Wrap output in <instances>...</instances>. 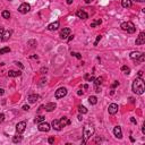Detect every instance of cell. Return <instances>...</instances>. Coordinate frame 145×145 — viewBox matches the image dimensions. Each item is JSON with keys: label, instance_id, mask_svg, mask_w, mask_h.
<instances>
[{"label": "cell", "instance_id": "6da1fadb", "mask_svg": "<svg viewBox=\"0 0 145 145\" xmlns=\"http://www.w3.org/2000/svg\"><path fill=\"white\" fill-rule=\"evenodd\" d=\"M132 88H133V92L137 95H142L143 93H144L145 85H144V81L142 79V77H137V78L134 79Z\"/></svg>", "mask_w": 145, "mask_h": 145}, {"label": "cell", "instance_id": "7a4b0ae2", "mask_svg": "<svg viewBox=\"0 0 145 145\" xmlns=\"http://www.w3.org/2000/svg\"><path fill=\"white\" fill-rule=\"evenodd\" d=\"M94 127L93 125H85L84 127V129H83V144H86L87 143V141L91 138V136H93L94 135Z\"/></svg>", "mask_w": 145, "mask_h": 145}, {"label": "cell", "instance_id": "3957f363", "mask_svg": "<svg viewBox=\"0 0 145 145\" xmlns=\"http://www.w3.org/2000/svg\"><path fill=\"white\" fill-rule=\"evenodd\" d=\"M120 27H121L122 31L127 32L129 34H133V33H135V31H136V27L134 25V23H132V22H124V23H121Z\"/></svg>", "mask_w": 145, "mask_h": 145}, {"label": "cell", "instance_id": "277c9868", "mask_svg": "<svg viewBox=\"0 0 145 145\" xmlns=\"http://www.w3.org/2000/svg\"><path fill=\"white\" fill-rule=\"evenodd\" d=\"M67 95V88L66 87H60L58 88L57 91H56V93H55V96H56V99H61L63 96H66Z\"/></svg>", "mask_w": 145, "mask_h": 145}, {"label": "cell", "instance_id": "5b68a950", "mask_svg": "<svg viewBox=\"0 0 145 145\" xmlns=\"http://www.w3.org/2000/svg\"><path fill=\"white\" fill-rule=\"evenodd\" d=\"M50 125L48 124V122H45V121H43V122H40L39 124V127L38 129L40 130V132H43V133H48L49 130H50Z\"/></svg>", "mask_w": 145, "mask_h": 145}, {"label": "cell", "instance_id": "8992f818", "mask_svg": "<svg viewBox=\"0 0 145 145\" xmlns=\"http://www.w3.org/2000/svg\"><path fill=\"white\" fill-rule=\"evenodd\" d=\"M31 10V6L27 4V2H24V4H22L20 6H19L18 8V12L19 13H22V14H26V13H28Z\"/></svg>", "mask_w": 145, "mask_h": 145}, {"label": "cell", "instance_id": "52a82bcc", "mask_svg": "<svg viewBox=\"0 0 145 145\" xmlns=\"http://www.w3.org/2000/svg\"><path fill=\"white\" fill-rule=\"evenodd\" d=\"M25 128H26V122L25 121H20V122H18L16 125V132L18 134H22V133H24Z\"/></svg>", "mask_w": 145, "mask_h": 145}, {"label": "cell", "instance_id": "ba28073f", "mask_svg": "<svg viewBox=\"0 0 145 145\" xmlns=\"http://www.w3.org/2000/svg\"><path fill=\"white\" fill-rule=\"evenodd\" d=\"M135 43H136V45H141V44L145 43V33L144 32H141V33H139V35L137 36Z\"/></svg>", "mask_w": 145, "mask_h": 145}, {"label": "cell", "instance_id": "9c48e42d", "mask_svg": "<svg viewBox=\"0 0 145 145\" xmlns=\"http://www.w3.org/2000/svg\"><path fill=\"white\" fill-rule=\"evenodd\" d=\"M118 104H116V103H111L109 108H108V111H109V114H116L118 112Z\"/></svg>", "mask_w": 145, "mask_h": 145}, {"label": "cell", "instance_id": "30bf717a", "mask_svg": "<svg viewBox=\"0 0 145 145\" xmlns=\"http://www.w3.org/2000/svg\"><path fill=\"white\" fill-rule=\"evenodd\" d=\"M70 28L69 27H65L63 30H61V32H60V38L63 39V40H66L67 39V36H69L70 34Z\"/></svg>", "mask_w": 145, "mask_h": 145}, {"label": "cell", "instance_id": "8fae6325", "mask_svg": "<svg viewBox=\"0 0 145 145\" xmlns=\"http://www.w3.org/2000/svg\"><path fill=\"white\" fill-rule=\"evenodd\" d=\"M114 136L117 137V138H122V132H121V127L120 126H116L114 128Z\"/></svg>", "mask_w": 145, "mask_h": 145}, {"label": "cell", "instance_id": "7c38bea8", "mask_svg": "<svg viewBox=\"0 0 145 145\" xmlns=\"http://www.w3.org/2000/svg\"><path fill=\"white\" fill-rule=\"evenodd\" d=\"M59 26H60V23H59L58 20H56V22H53V23L49 24L47 28H48L49 31H56V30H58V28H59Z\"/></svg>", "mask_w": 145, "mask_h": 145}, {"label": "cell", "instance_id": "4fadbf2b", "mask_svg": "<svg viewBox=\"0 0 145 145\" xmlns=\"http://www.w3.org/2000/svg\"><path fill=\"white\" fill-rule=\"evenodd\" d=\"M52 128L55 129V130H61L63 129V126H61V124H60V121L57 119H55V120H52Z\"/></svg>", "mask_w": 145, "mask_h": 145}, {"label": "cell", "instance_id": "5bb4252c", "mask_svg": "<svg viewBox=\"0 0 145 145\" xmlns=\"http://www.w3.org/2000/svg\"><path fill=\"white\" fill-rule=\"evenodd\" d=\"M76 16L81 19H87L88 18V14L86 13V12H84V10H78V12L76 13Z\"/></svg>", "mask_w": 145, "mask_h": 145}, {"label": "cell", "instance_id": "9a60e30c", "mask_svg": "<svg viewBox=\"0 0 145 145\" xmlns=\"http://www.w3.org/2000/svg\"><path fill=\"white\" fill-rule=\"evenodd\" d=\"M56 108H57V104H56L55 102H50V103H48V104L45 106V111H47V112H51V111H53Z\"/></svg>", "mask_w": 145, "mask_h": 145}, {"label": "cell", "instance_id": "2e32d148", "mask_svg": "<svg viewBox=\"0 0 145 145\" xmlns=\"http://www.w3.org/2000/svg\"><path fill=\"white\" fill-rule=\"evenodd\" d=\"M141 52H138V51H133L132 53L129 55V57H130V59H133V60H135V63H137V60L139 59V57H141Z\"/></svg>", "mask_w": 145, "mask_h": 145}, {"label": "cell", "instance_id": "e0dca14e", "mask_svg": "<svg viewBox=\"0 0 145 145\" xmlns=\"http://www.w3.org/2000/svg\"><path fill=\"white\" fill-rule=\"evenodd\" d=\"M39 99H40V96H39L38 94H32V95H30V96H28V99H27V100H28V102H30V103H35Z\"/></svg>", "mask_w": 145, "mask_h": 145}, {"label": "cell", "instance_id": "ac0fdd59", "mask_svg": "<svg viewBox=\"0 0 145 145\" xmlns=\"http://www.w3.org/2000/svg\"><path fill=\"white\" fill-rule=\"evenodd\" d=\"M59 121H60V124H61L63 127H66V126H68V125H70V120L68 119L67 117H63Z\"/></svg>", "mask_w": 145, "mask_h": 145}, {"label": "cell", "instance_id": "d6986e66", "mask_svg": "<svg viewBox=\"0 0 145 145\" xmlns=\"http://www.w3.org/2000/svg\"><path fill=\"white\" fill-rule=\"evenodd\" d=\"M121 6L124 8H130L132 7V0H121Z\"/></svg>", "mask_w": 145, "mask_h": 145}, {"label": "cell", "instance_id": "ffe728a7", "mask_svg": "<svg viewBox=\"0 0 145 145\" xmlns=\"http://www.w3.org/2000/svg\"><path fill=\"white\" fill-rule=\"evenodd\" d=\"M20 71H15V70H10V71H8V76L9 77H18L20 76Z\"/></svg>", "mask_w": 145, "mask_h": 145}, {"label": "cell", "instance_id": "44dd1931", "mask_svg": "<svg viewBox=\"0 0 145 145\" xmlns=\"http://www.w3.org/2000/svg\"><path fill=\"white\" fill-rule=\"evenodd\" d=\"M10 35H12V32H10V31H5V32H4V34H2V36H4V38L1 39V40L7 41L8 39L10 38Z\"/></svg>", "mask_w": 145, "mask_h": 145}, {"label": "cell", "instance_id": "7402d4cb", "mask_svg": "<svg viewBox=\"0 0 145 145\" xmlns=\"http://www.w3.org/2000/svg\"><path fill=\"white\" fill-rule=\"evenodd\" d=\"M43 121H45V117H43V116H38V117L34 119V122H35V124H40V122H43Z\"/></svg>", "mask_w": 145, "mask_h": 145}, {"label": "cell", "instance_id": "603a6c76", "mask_svg": "<svg viewBox=\"0 0 145 145\" xmlns=\"http://www.w3.org/2000/svg\"><path fill=\"white\" fill-rule=\"evenodd\" d=\"M88 102L91 103V104H96L98 103V99H96V96H94V95H92V96H90L88 98Z\"/></svg>", "mask_w": 145, "mask_h": 145}, {"label": "cell", "instance_id": "cb8c5ba5", "mask_svg": "<svg viewBox=\"0 0 145 145\" xmlns=\"http://www.w3.org/2000/svg\"><path fill=\"white\" fill-rule=\"evenodd\" d=\"M121 71H122L125 75H129V74H130V68L127 67V66H122V67H121Z\"/></svg>", "mask_w": 145, "mask_h": 145}, {"label": "cell", "instance_id": "d4e9b609", "mask_svg": "<svg viewBox=\"0 0 145 145\" xmlns=\"http://www.w3.org/2000/svg\"><path fill=\"white\" fill-rule=\"evenodd\" d=\"M102 82H103V77H98L96 79H94V85L100 86V85L102 84Z\"/></svg>", "mask_w": 145, "mask_h": 145}, {"label": "cell", "instance_id": "484cf974", "mask_svg": "<svg viewBox=\"0 0 145 145\" xmlns=\"http://www.w3.org/2000/svg\"><path fill=\"white\" fill-rule=\"evenodd\" d=\"M1 16H2L4 18H6V19H9V18H10V13H9L8 10H4V12L1 13Z\"/></svg>", "mask_w": 145, "mask_h": 145}, {"label": "cell", "instance_id": "4316f807", "mask_svg": "<svg viewBox=\"0 0 145 145\" xmlns=\"http://www.w3.org/2000/svg\"><path fill=\"white\" fill-rule=\"evenodd\" d=\"M84 78H85L86 81H88V82H94V79H95L93 76H92V75H88V74H85V75H84Z\"/></svg>", "mask_w": 145, "mask_h": 145}, {"label": "cell", "instance_id": "83f0119b", "mask_svg": "<svg viewBox=\"0 0 145 145\" xmlns=\"http://www.w3.org/2000/svg\"><path fill=\"white\" fill-rule=\"evenodd\" d=\"M20 141H22V136H20V134H18V135H16V136H14L13 137L14 143H19Z\"/></svg>", "mask_w": 145, "mask_h": 145}, {"label": "cell", "instance_id": "f1b7e54d", "mask_svg": "<svg viewBox=\"0 0 145 145\" xmlns=\"http://www.w3.org/2000/svg\"><path fill=\"white\" fill-rule=\"evenodd\" d=\"M78 111L81 114H87V109L84 107V106H78Z\"/></svg>", "mask_w": 145, "mask_h": 145}, {"label": "cell", "instance_id": "f546056e", "mask_svg": "<svg viewBox=\"0 0 145 145\" xmlns=\"http://www.w3.org/2000/svg\"><path fill=\"white\" fill-rule=\"evenodd\" d=\"M8 52H10V48L6 47V48H2L0 50V55H5V53H8Z\"/></svg>", "mask_w": 145, "mask_h": 145}, {"label": "cell", "instance_id": "4dcf8cb0", "mask_svg": "<svg viewBox=\"0 0 145 145\" xmlns=\"http://www.w3.org/2000/svg\"><path fill=\"white\" fill-rule=\"evenodd\" d=\"M27 44H28L30 47H32V48H34V47H36V41H35V40H28V41H27Z\"/></svg>", "mask_w": 145, "mask_h": 145}, {"label": "cell", "instance_id": "1f68e13d", "mask_svg": "<svg viewBox=\"0 0 145 145\" xmlns=\"http://www.w3.org/2000/svg\"><path fill=\"white\" fill-rule=\"evenodd\" d=\"M101 23H102L101 19H98V20H95L94 23H92V24H91V27H96L98 25H101Z\"/></svg>", "mask_w": 145, "mask_h": 145}, {"label": "cell", "instance_id": "d6a6232c", "mask_svg": "<svg viewBox=\"0 0 145 145\" xmlns=\"http://www.w3.org/2000/svg\"><path fill=\"white\" fill-rule=\"evenodd\" d=\"M70 55H71V56H74V57H76L77 59H82V56H81V53H78V52H71Z\"/></svg>", "mask_w": 145, "mask_h": 145}, {"label": "cell", "instance_id": "836d02e7", "mask_svg": "<svg viewBox=\"0 0 145 145\" xmlns=\"http://www.w3.org/2000/svg\"><path fill=\"white\" fill-rule=\"evenodd\" d=\"M101 39H102L101 35H98V36H96V40H95V42H94V45H98V43L100 42V40H101Z\"/></svg>", "mask_w": 145, "mask_h": 145}, {"label": "cell", "instance_id": "e575fe53", "mask_svg": "<svg viewBox=\"0 0 145 145\" xmlns=\"http://www.w3.org/2000/svg\"><path fill=\"white\" fill-rule=\"evenodd\" d=\"M4 32H5L4 27H1V26H0V40L2 39V34H4Z\"/></svg>", "mask_w": 145, "mask_h": 145}, {"label": "cell", "instance_id": "d590c367", "mask_svg": "<svg viewBox=\"0 0 145 145\" xmlns=\"http://www.w3.org/2000/svg\"><path fill=\"white\" fill-rule=\"evenodd\" d=\"M118 85H119V82H117V81H114V84H112V85H111V87H112V88H114V87H117Z\"/></svg>", "mask_w": 145, "mask_h": 145}, {"label": "cell", "instance_id": "8d00e7d4", "mask_svg": "<svg viewBox=\"0 0 145 145\" xmlns=\"http://www.w3.org/2000/svg\"><path fill=\"white\" fill-rule=\"evenodd\" d=\"M4 120H5V114H0V124H1Z\"/></svg>", "mask_w": 145, "mask_h": 145}, {"label": "cell", "instance_id": "74e56055", "mask_svg": "<svg viewBox=\"0 0 145 145\" xmlns=\"http://www.w3.org/2000/svg\"><path fill=\"white\" fill-rule=\"evenodd\" d=\"M16 65H17V66H18L19 68H20V69H23V68H24V66H23V65H22V63H18V61H16Z\"/></svg>", "mask_w": 145, "mask_h": 145}, {"label": "cell", "instance_id": "f35d334b", "mask_svg": "<svg viewBox=\"0 0 145 145\" xmlns=\"http://www.w3.org/2000/svg\"><path fill=\"white\" fill-rule=\"evenodd\" d=\"M95 92H96V93H100V92H101V87L95 85Z\"/></svg>", "mask_w": 145, "mask_h": 145}, {"label": "cell", "instance_id": "ab89813d", "mask_svg": "<svg viewBox=\"0 0 145 145\" xmlns=\"http://www.w3.org/2000/svg\"><path fill=\"white\" fill-rule=\"evenodd\" d=\"M48 142H49L50 144H52V143H55V137H50V138L48 139Z\"/></svg>", "mask_w": 145, "mask_h": 145}, {"label": "cell", "instance_id": "60d3db41", "mask_svg": "<svg viewBox=\"0 0 145 145\" xmlns=\"http://www.w3.org/2000/svg\"><path fill=\"white\" fill-rule=\"evenodd\" d=\"M47 71H48V68H42L41 69V74H47Z\"/></svg>", "mask_w": 145, "mask_h": 145}, {"label": "cell", "instance_id": "b9f144b4", "mask_svg": "<svg viewBox=\"0 0 145 145\" xmlns=\"http://www.w3.org/2000/svg\"><path fill=\"white\" fill-rule=\"evenodd\" d=\"M130 121H132L133 124H137V120L135 119V118H134V117H132V118H130Z\"/></svg>", "mask_w": 145, "mask_h": 145}, {"label": "cell", "instance_id": "7bdbcfd3", "mask_svg": "<svg viewBox=\"0 0 145 145\" xmlns=\"http://www.w3.org/2000/svg\"><path fill=\"white\" fill-rule=\"evenodd\" d=\"M23 110L27 111V110H30V107H28V106H23Z\"/></svg>", "mask_w": 145, "mask_h": 145}, {"label": "cell", "instance_id": "ee69618b", "mask_svg": "<svg viewBox=\"0 0 145 145\" xmlns=\"http://www.w3.org/2000/svg\"><path fill=\"white\" fill-rule=\"evenodd\" d=\"M4 93H5V90H4V88H0V96L4 95Z\"/></svg>", "mask_w": 145, "mask_h": 145}, {"label": "cell", "instance_id": "f6af8a7d", "mask_svg": "<svg viewBox=\"0 0 145 145\" xmlns=\"http://www.w3.org/2000/svg\"><path fill=\"white\" fill-rule=\"evenodd\" d=\"M137 75H138V77H142V76H143V71H142V70H139Z\"/></svg>", "mask_w": 145, "mask_h": 145}, {"label": "cell", "instance_id": "bcb514c9", "mask_svg": "<svg viewBox=\"0 0 145 145\" xmlns=\"http://www.w3.org/2000/svg\"><path fill=\"white\" fill-rule=\"evenodd\" d=\"M73 1H74V0H67V4H68V5H71Z\"/></svg>", "mask_w": 145, "mask_h": 145}, {"label": "cell", "instance_id": "7dc6e473", "mask_svg": "<svg viewBox=\"0 0 145 145\" xmlns=\"http://www.w3.org/2000/svg\"><path fill=\"white\" fill-rule=\"evenodd\" d=\"M45 82H47L45 79H42V81H41V83H40V85H43V84H44Z\"/></svg>", "mask_w": 145, "mask_h": 145}, {"label": "cell", "instance_id": "c3c4849f", "mask_svg": "<svg viewBox=\"0 0 145 145\" xmlns=\"http://www.w3.org/2000/svg\"><path fill=\"white\" fill-rule=\"evenodd\" d=\"M142 132H143V134H145V125H143V128H142Z\"/></svg>", "mask_w": 145, "mask_h": 145}, {"label": "cell", "instance_id": "681fc988", "mask_svg": "<svg viewBox=\"0 0 145 145\" xmlns=\"http://www.w3.org/2000/svg\"><path fill=\"white\" fill-rule=\"evenodd\" d=\"M83 87H84V90H87V88H88V85H87V84H85Z\"/></svg>", "mask_w": 145, "mask_h": 145}, {"label": "cell", "instance_id": "f907efd6", "mask_svg": "<svg viewBox=\"0 0 145 145\" xmlns=\"http://www.w3.org/2000/svg\"><path fill=\"white\" fill-rule=\"evenodd\" d=\"M134 1H136V2H144L145 0H134Z\"/></svg>", "mask_w": 145, "mask_h": 145}, {"label": "cell", "instance_id": "816d5d0a", "mask_svg": "<svg viewBox=\"0 0 145 145\" xmlns=\"http://www.w3.org/2000/svg\"><path fill=\"white\" fill-rule=\"evenodd\" d=\"M73 39H74V35H70V38L68 39V41H71V40H73Z\"/></svg>", "mask_w": 145, "mask_h": 145}, {"label": "cell", "instance_id": "f5cc1de1", "mask_svg": "<svg viewBox=\"0 0 145 145\" xmlns=\"http://www.w3.org/2000/svg\"><path fill=\"white\" fill-rule=\"evenodd\" d=\"M77 94H78V95H83V92H82V91H78V93H77Z\"/></svg>", "mask_w": 145, "mask_h": 145}]
</instances>
